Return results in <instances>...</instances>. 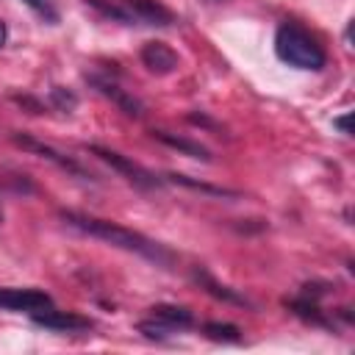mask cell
Wrapping results in <instances>:
<instances>
[{"mask_svg": "<svg viewBox=\"0 0 355 355\" xmlns=\"http://www.w3.org/2000/svg\"><path fill=\"white\" fill-rule=\"evenodd\" d=\"M333 125H336L341 133H347V136H349V111H344L341 116H336V119H333Z\"/></svg>", "mask_w": 355, "mask_h": 355, "instance_id": "cell-17", "label": "cell"}, {"mask_svg": "<svg viewBox=\"0 0 355 355\" xmlns=\"http://www.w3.org/2000/svg\"><path fill=\"white\" fill-rule=\"evenodd\" d=\"M14 141L19 144V147H25V150H31V153H36L39 158H47V161H53L55 166H61L64 172H72V175H78V178H86L83 175V169L75 164V161H69L67 155H61L58 150H53L50 144H42V141H36V139H31V136H14Z\"/></svg>", "mask_w": 355, "mask_h": 355, "instance_id": "cell-9", "label": "cell"}, {"mask_svg": "<svg viewBox=\"0 0 355 355\" xmlns=\"http://www.w3.org/2000/svg\"><path fill=\"white\" fill-rule=\"evenodd\" d=\"M205 333L211 338H216V341H239V327H233V324L211 322V324H205Z\"/></svg>", "mask_w": 355, "mask_h": 355, "instance_id": "cell-14", "label": "cell"}, {"mask_svg": "<svg viewBox=\"0 0 355 355\" xmlns=\"http://www.w3.org/2000/svg\"><path fill=\"white\" fill-rule=\"evenodd\" d=\"M175 183H183V186H189V189H200V191H208V194H230V191H225V189H214V186H205V183H197V180H189V178H183V175H169Z\"/></svg>", "mask_w": 355, "mask_h": 355, "instance_id": "cell-16", "label": "cell"}, {"mask_svg": "<svg viewBox=\"0 0 355 355\" xmlns=\"http://www.w3.org/2000/svg\"><path fill=\"white\" fill-rule=\"evenodd\" d=\"M197 280L202 283V286H208V291L211 294H216V297H222V300H227V302H239V305H247V300L244 297H239V294H233L230 288H225V286H219V283H214L205 272H197Z\"/></svg>", "mask_w": 355, "mask_h": 355, "instance_id": "cell-12", "label": "cell"}, {"mask_svg": "<svg viewBox=\"0 0 355 355\" xmlns=\"http://www.w3.org/2000/svg\"><path fill=\"white\" fill-rule=\"evenodd\" d=\"M275 53L283 64L294 67V69H308V72H316L324 67L327 61V53L324 47L319 44V39L305 31L302 25L297 22H280L277 31H275Z\"/></svg>", "mask_w": 355, "mask_h": 355, "instance_id": "cell-2", "label": "cell"}, {"mask_svg": "<svg viewBox=\"0 0 355 355\" xmlns=\"http://www.w3.org/2000/svg\"><path fill=\"white\" fill-rule=\"evenodd\" d=\"M50 305V294L39 291V288H0V308L6 311H39Z\"/></svg>", "mask_w": 355, "mask_h": 355, "instance_id": "cell-7", "label": "cell"}, {"mask_svg": "<svg viewBox=\"0 0 355 355\" xmlns=\"http://www.w3.org/2000/svg\"><path fill=\"white\" fill-rule=\"evenodd\" d=\"M92 83H94L105 97H111V100H114V103H116L128 116H141V103H139L136 97H130L125 89H119L114 80H108V78H97V75H94V78H92Z\"/></svg>", "mask_w": 355, "mask_h": 355, "instance_id": "cell-10", "label": "cell"}, {"mask_svg": "<svg viewBox=\"0 0 355 355\" xmlns=\"http://www.w3.org/2000/svg\"><path fill=\"white\" fill-rule=\"evenodd\" d=\"M158 141H164V144H169V147H175V150H180V153H186V155H191V158H202V161H208L211 155H208V150L202 147V144H197V141H189V139H180V136H172V133H166V130H155L153 133Z\"/></svg>", "mask_w": 355, "mask_h": 355, "instance_id": "cell-11", "label": "cell"}, {"mask_svg": "<svg viewBox=\"0 0 355 355\" xmlns=\"http://www.w3.org/2000/svg\"><path fill=\"white\" fill-rule=\"evenodd\" d=\"M31 319L39 324V327H47V330H58V333H78V330H89L92 322L86 316H78L72 311H55L50 305L39 308L31 313Z\"/></svg>", "mask_w": 355, "mask_h": 355, "instance_id": "cell-5", "label": "cell"}, {"mask_svg": "<svg viewBox=\"0 0 355 355\" xmlns=\"http://www.w3.org/2000/svg\"><path fill=\"white\" fill-rule=\"evenodd\" d=\"M6 39H8V28H6V22L0 19V47L6 44Z\"/></svg>", "mask_w": 355, "mask_h": 355, "instance_id": "cell-18", "label": "cell"}, {"mask_svg": "<svg viewBox=\"0 0 355 355\" xmlns=\"http://www.w3.org/2000/svg\"><path fill=\"white\" fill-rule=\"evenodd\" d=\"M191 324V313L186 308H178V305H155L153 308V319L141 322L139 330L150 338L155 336H166L172 330H180V327H189Z\"/></svg>", "mask_w": 355, "mask_h": 355, "instance_id": "cell-4", "label": "cell"}, {"mask_svg": "<svg viewBox=\"0 0 355 355\" xmlns=\"http://www.w3.org/2000/svg\"><path fill=\"white\" fill-rule=\"evenodd\" d=\"M141 64L155 75H169L178 69V55L164 42H147L141 47Z\"/></svg>", "mask_w": 355, "mask_h": 355, "instance_id": "cell-8", "label": "cell"}, {"mask_svg": "<svg viewBox=\"0 0 355 355\" xmlns=\"http://www.w3.org/2000/svg\"><path fill=\"white\" fill-rule=\"evenodd\" d=\"M39 19H44V22H50V25H55L58 22V11H55V6H53V0H22Z\"/></svg>", "mask_w": 355, "mask_h": 355, "instance_id": "cell-13", "label": "cell"}, {"mask_svg": "<svg viewBox=\"0 0 355 355\" xmlns=\"http://www.w3.org/2000/svg\"><path fill=\"white\" fill-rule=\"evenodd\" d=\"M125 14H128V25L130 22H144V25H172V11L166 6H161L158 0H119Z\"/></svg>", "mask_w": 355, "mask_h": 355, "instance_id": "cell-6", "label": "cell"}, {"mask_svg": "<svg viewBox=\"0 0 355 355\" xmlns=\"http://www.w3.org/2000/svg\"><path fill=\"white\" fill-rule=\"evenodd\" d=\"M61 219L111 247H119V250H128V252H136L158 266H169L172 263V252L166 247H161L158 241L130 230V227H122L116 222H108V219H100V216H92V214H78V211H61Z\"/></svg>", "mask_w": 355, "mask_h": 355, "instance_id": "cell-1", "label": "cell"}, {"mask_svg": "<svg viewBox=\"0 0 355 355\" xmlns=\"http://www.w3.org/2000/svg\"><path fill=\"white\" fill-rule=\"evenodd\" d=\"M97 158H103L105 164H111L116 172H122L133 186H139V189H155V186H161V180L153 175V172H147L144 166H139L136 161H130V158H125V155H119L116 150H108V147H100V144H92L89 147Z\"/></svg>", "mask_w": 355, "mask_h": 355, "instance_id": "cell-3", "label": "cell"}, {"mask_svg": "<svg viewBox=\"0 0 355 355\" xmlns=\"http://www.w3.org/2000/svg\"><path fill=\"white\" fill-rule=\"evenodd\" d=\"M50 97H53V103H55L61 111H72V108H75V103H78V97H75L72 92L61 89V86H55V89L50 92Z\"/></svg>", "mask_w": 355, "mask_h": 355, "instance_id": "cell-15", "label": "cell"}]
</instances>
